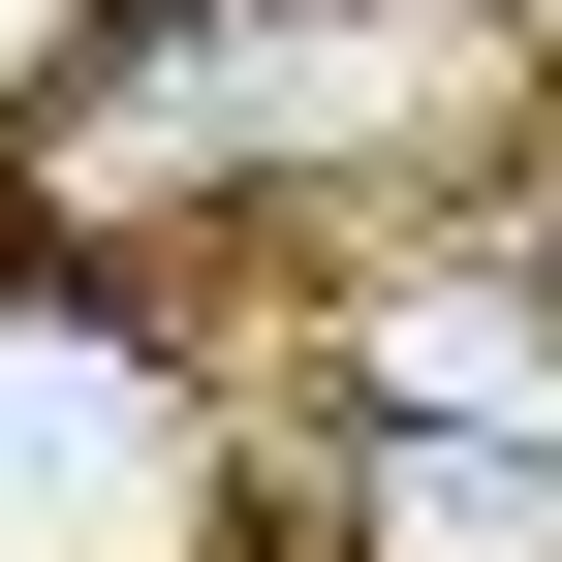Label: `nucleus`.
I'll return each mask as SVG.
<instances>
[{"mask_svg":"<svg viewBox=\"0 0 562 562\" xmlns=\"http://www.w3.org/2000/svg\"><path fill=\"white\" fill-rule=\"evenodd\" d=\"M0 562H220V438H188L157 344L32 313L0 281Z\"/></svg>","mask_w":562,"mask_h":562,"instance_id":"1","label":"nucleus"},{"mask_svg":"<svg viewBox=\"0 0 562 562\" xmlns=\"http://www.w3.org/2000/svg\"><path fill=\"white\" fill-rule=\"evenodd\" d=\"M313 531L344 562H562V406H344Z\"/></svg>","mask_w":562,"mask_h":562,"instance_id":"2","label":"nucleus"}]
</instances>
